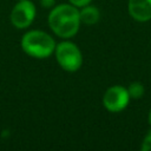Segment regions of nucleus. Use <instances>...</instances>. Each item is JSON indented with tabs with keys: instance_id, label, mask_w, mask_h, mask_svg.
I'll list each match as a JSON object with an SVG mask.
<instances>
[{
	"instance_id": "1",
	"label": "nucleus",
	"mask_w": 151,
	"mask_h": 151,
	"mask_svg": "<svg viewBox=\"0 0 151 151\" xmlns=\"http://www.w3.org/2000/svg\"><path fill=\"white\" fill-rule=\"evenodd\" d=\"M48 25L60 38L73 37L80 26L78 8L72 4H61L55 6L48 14Z\"/></svg>"
},
{
	"instance_id": "2",
	"label": "nucleus",
	"mask_w": 151,
	"mask_h": 151,
	"mask_svg": "<svg viewBox=\"0 0 151 151\" xmlns=\"http://www.w3.org/2000/svg\"><path fill=\"white\" fill-rule=\"evenodd\" d=\"M54 39L46 32L33 29L24 34L21 39V47L26 54L37 59L48 58L55 50Z\"/></svg>"
},
{
	"instance_id": "3",
	"label": "nucleus",
	"mask_w": 151,
	"mask_h": 151,
	"mask_svg": "<svg viewBox=\"0 0 151 151\" xmlns=\"http://www.w3.org/2000/svg\"><path fill=\"white\" fill-rule=\"evenodd\" d=\"M55 59L60 67L67 72H76L83 65V54L78 46L71 41H61L54 50Z\"/></svg>"
},
{
	"instance_id": "4",
	"label": "nucleus",
	"mask_w": 151,
	"mask_h": 151,
	"mask_svg": "<svg viewBox=\"0 0 151 151\" xmlns=\"http://www.w3.org/2000/svg\"><path fill=\"white\" fill-rule=\"evenodd\" d=\"M130 99L126 87L122 85H113L105 91L103 105L110 112H120L129 105Z\"/></svg>"
},
{
	"instance_id": "5",
	"label": "nucleus",
	"mask_w": 151,
	"mask_h": 151,
	"mask_svg": "<svg viewBox=\"0 0 151 151\" xmlns=\"http://www.w3.org/2000/svg\"><path fill=\"white\" fill-rule=\"evenodd\" d=\"M35 14H37V9L32 1L19 0L12 9L9 19L14 27L22 29L28 27L33 22Z\"/></svg>"
},
{
	"instance_id": "6",
	"label": "nucleus",
	"mask_w": 151,
	"mask_h": 151,
	"mask_svg": "<svg viewBox=\"0 0 151 151\" xmlns=\"http://www.w3.org/2000/svg\"><path fill=\"white\" fill-rule=\"evenodd\" d=\"M127 9L136 21L145 22L151 20V0H129Z\"/></svg>"
},
{
	"instance_id": "7",
	"label": "nucleus",
	"mask_w": 151,
	"mask_h": 151,
	"mask_svg": "<svg viewBox=\"0 0 151 151\" xmlns=\"http://www.w3.org/2000/svg\"><path fill=\"white\" fill-rule=\"evenodd\" d=\"M79 15H80V22L86 24V25H93V24L98 22L99 18H100L99 9L97 7L90 6V5L81 7V9L79 11Z\"/></svg>"
},
{
	"instance_id": "8",
	"label": "nucleus",
	"mask_w": 151,
	"mask_h": 151,
	"mask_svg": "<svg viewBox=\"0 0 151 151\" xmlns=\"http://www.w3.org/2000/svg\"><path fill=\"white\" fill-rule=\"evenodd\" d=\"M127 92H129L130 98H132V99H139V98H142L144 96L145 87H144V85L140 81H132L129 85V87H127Z\"/></svg>"
},
{
	"instance_id": "9",
	"label": "nucleus",
	"mask_w": 151,
	"mask_h": 151,
	"mask_svg": "<svg viewBox=\"0 0 151 151\" xmlns=\"http://www.w3.org/2000/svg\"><path fill=\"white\" fill-rule=\"evenodd\" d=\"M140 149L142 151H151V130L147 131V133L144 136Z\"/></svg>"
},
{
	"instance_id": "10",
	"label": "nucleus",
	"mask_w": 151,
	"mask_h": 151,
	"mask_svg": "<svg viewBox=\"0 0 151 151\" xmlns=\"http://www.w3.org/2000/svg\"><path fill=\"white\" fill-rule=\"evenodd\" d=\"M70 4H72L76 7H84L86 5H90L91 0H68Z\"/></svg>"
},
{
	"instance_id": "11",
	"label": "nucleus",
	"mask_w": 151,
	"mask_h": 151,
	"mask_svg": "<svg viewBox=\"0 0 151 151\" xmlns=\"http://www.w3.org/2000/svg\"><path fill=\"white\" fill-rule=\"evenodd\" d=\"M40 4L45 8H50L54 5V0H40Z\"/></svg>"
},
{
	"instance_id": "12",
	"label": "nucleus",
	"mask_w": 151,
	"mask_h": 151,
	"mask_svg": "<svg viewBox=\"0 0 151 151\" xmlns=\"http://www.w3.org/2000/svg\"><path fill=\"white\" fill-rule=\"evenodd\" d=\"M147 120H149V124L151 125V110H150V112H149V116H147Z\"/></svg>"
},
{
	"instance_id": "13",
	"label": "nucleus",
	"mask_w": 151,
	"mask_h": 151,
	"mask_svg": "<svg viewBox=\"0 0 151 151\" xmlns=\"http://www.w3.org/2000/svg\"><path fill=\"white\" fill-rule=\"evenodd\" d=\"M18 1H19V0H18Z\"/></svg>"
}]
</instances>
